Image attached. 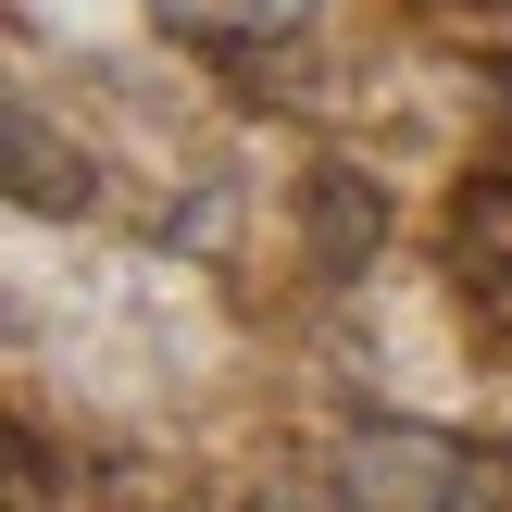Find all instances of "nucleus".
Wrapping results in <instances>:
<instances>
[{
    "instance_id": "1",
    "label": "nucleus",
    "mask_w": 512,
    "mask_h": 512,
    "mask_svg": "<svg viewBox=\"0 0 512 512\" xmlns=\"http://www.w3.org/2000/svg\"><path fill=\"white\" fill-rule=\"evenodd\" d=\"M338 500L350 512H512V450L450 438V425H350Z\"/></svg>"
},
{
    "instance_id": "2",
    "label": "nucleus",
    "mask_w": 512,
    "mask_h": 512,
    "mask_svg": "<svg viewBox=\"0 0 512 512\" xmlns=\"http://www.w3.org/2000/svg\"><path fill=\"white\" fill-rule=\"evenodd\" d=\"M450 288L512 338V163L463 175V200H450Z\"/></svg>"
},
{
    "instance_id": "3",
    "label": "nucleus",
    "mask_w": 512,
    "mask_h": 512,
    "mask_svg": "<svg viewBox=\"0 0 512 512\" xmlns=\"http://www.w3.org/2000/svg\"><path fill=\"white\" fill-rule=\"evenodd\" d=\"M163 13V38H188V50H263V38H300L313 25V0H150Z\"/></svg>"
},
{
    "instance_id": "4",
    "label": "nucleus",
    "mask_w": 512,
    "mask_h": 512,
    "mask_svg": "<svg viewBox=\"0 0 512 512\" xmlns=\"http://www.w3.org/2000/svg\"><path fill=\"white\" fill-rule=\"evenodd\" d=\"M325 250H375V188H350V175H325Z\"/></svg>"
}]
</instances>
